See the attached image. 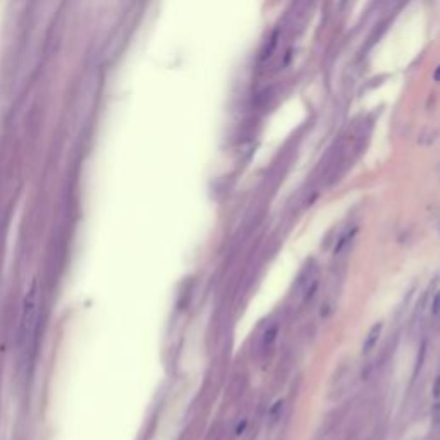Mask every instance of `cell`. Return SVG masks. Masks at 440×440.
<instances>
[{
  "label": "cell",
  "mask_w": 440,
  "mask_h": 440,
  "mask_svg": "<svg viewBox=\"0 0 440 440\" xmlns=\"http://www.w3.org/2000/svg\"><path fill=\"white\" fill-rule=\"evenodd\" d=\"M38 304H40V284L35 281L31 284L30 291L24 296L23 311H21V325H19V339L18 346L23 353H26L31 346V340L36 332V322H38Z\"/></svg>",
  "instance_id": "obj_1"
},
{
  "label": "cell",
  "mask_w": 440,
  "mask_h": 440,
  "mask_svg": "<svg viewBox=\"0 0 440 440\" xmlns=\"http://www.w3.org/2000/svg\"><path fill=\"white\" fill-rule=\"evenodd\" d=\"M382 328H384V325H382L380 322L375 323L372 328H370L368 335L365 337V342H363V355H370V353L375 349V346L378 344V339H380V335H382Z\"/></svg>",
  "instance_id": "obj_2"
},
{
  "label": "cell",
  "mask_w": 440,
  "mask_h": 440,
  "mask_svg": "<svg viewBox=\"0 0 440 440\" xmlns=\"http://www.w3.org/2000/svg\"><path fill=\"white\" fill-rule=\"evenodd\" d=\"M277 337H279V323H272V325H269V328H267L265 334H263V337H261V344H260L261 351H263V353L269 351V349L275 344V340H277Z\"/></svg>",
  "instance_id": "obj_3"
},
{
  "label": "cell",
  "mask_w": 440,
  "mask_h": 440,
  "mask_svg": "<svg viewBox=\"0 0 440 440\" xmlns=\"http://www.w3.org/2000/svg\"><path fill=\"white\" fill-rule=\"evenodd\" d=\"M356 234H358V227H351V229H347V231L339 237V241H337V244H335V248H334V254H335V256L344 251V248H346L349 242L355 239Z\"/></svg>",
  "instance_id": "obj_4"
},
{
  "label": "cell",
  "mask_w": 440,
  "mask_h": 440,
  "mask_svg": "<svg viewBox=\"0 0 440 440\" xmlns=\"http://www.w3.org/2000/svg\"><path fill=\"white\" fill-rule=\"evenodd\" d=\"M282 408H284V402L279 401L274 404V408L270 409V423H275L279 419V416L282 414Z\"/></svg>",
  "instance_id": "obj_5"
},
{
  "label": "cell",
  "mask_w": 440,
  "mask_h": 440,
  "mask_svg": "<svg viewBox=\"0 0 440 440\" xmlns=\"http://www.w3.org/2000/svg\"><path fill=\"white\" fill-rule=\"evenodd\" d=\"M431 313H433V315L440 313V293H437V296H433V303H431Z\"/></svg>",
  "instance_id": "obj_6"
},
{
  "label": "cell",
  "mask_w": 440,
  "mask_h": 440,
  "mask_svg": "<svg viewBox=\"0 0 440 440\" xmlns=\"http://www.w3.org/2000/svg\"><path fill=\"white\" fill-rule=\"evenodd\" d=\"M246 426H248V419H242V421L239 423V425H237V428H236V435H242L244 433V430H246Z\"/></svg>",
  "instance_id": "obj_7"
},
{
  "label": "cell",
  "mask_w": 440,
  "mask_h": 440,
  "mask_svg": "<svg viewBox=\"0 0 440 440\" xmlns=\"http://www.w3.org/2000/svg\"><path fill=\"white\" fill-rule=\"evenodd\" d=\"M433 396H435V399H437V401H440V377L437 378V382H435Z\"/></svg>",
  "instance_id": "obj_8"
}]
</instances>
